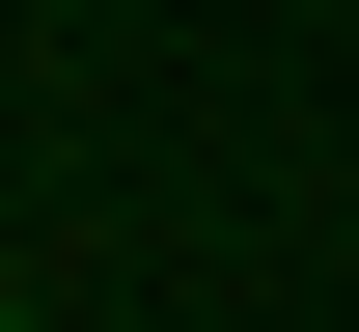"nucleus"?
<instances>
[{"instance_id":"obj_1","label":"nucleus","mask_w":359,"mask_h":332,"mask_svg":"<svg viewBox=\"0 0 359 332\" xmlns=\"http://www.w3.org/2000/svg\"><path fill=\"white\" fill-rule=\"evenodd\" d=\"M0 332H55V305H28V277H0Z\"/></svg>"}]
</instances>
